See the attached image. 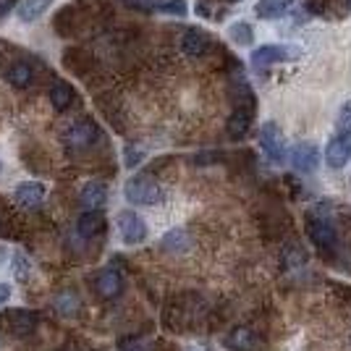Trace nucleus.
I'll list each match as a JSON object with an SVG mask.
<instances>
[{
    "label": "nucleus",
    "mask_w": 351,
    "mask_h": 351,
    "mask_svg": "<svg viewBox=\"0 0 351 351\" xmlns=\"http://www.w3.org/2000/svg\"><path fill=\"white\" fill-rule=\"evenodd\" d=\"M349 8H351V0H349Z\"/></svg>",
    "instance_id": "nucleus-37"
},
{
    "label": "nucleus",
    "mask_w": 351,
    "mask_h": 351,
    "mask_svg": "<svg viewBox=\"0 0 351 351\" xmlns=\"http://www.w3.org/2000/svg\"><path fill=\"white\" fill-rule=\"evenodd\" d=\"M307 263V252H304V247L302 244H286V249H283V267L289 270V267H302V265Z\"/></svg>",
    "instance_id": "nucleus-26"
},
{
    "label": "nucleus",
    "mask_w": 351,
    "mask_h": 351,
    "mask_svg": "<svg viewBox=\"0 0 351 351\" xmlns=\"http://www.w3.org/2000/svg\"><path fill=\"white\" fill-rule=\"evenodd\" d=\"M116 226H118L121 239H123V244H129V247L145 244L147 236H149V228H147L145 218H142L139 213H134V210H121L116 218Z\"/></svg>",
    "instance_id": "nucleus-4"
},
{
    "label": "nucleus",
    "mask_w": 351,
    "mask_h": 351,
    "mask_svg": "<svg viewBox=\"0 0 351 351\" xmlns=\"http://www.w3.org/2000/svg\"><path fill=\"white\" fill-rule=\"evenodd\" d=\"M283 184H286V186L291 189L293 197H302V184H299V181H296L293 176H286V178H283Z\"/></svg>",
    "instance_id": "nucleus-31"
},
{
    "label": "nucleus",
    "mask_w": 351,
    "mask_h": 351,
    "mask_svg": "<svg viewBox=\"0 0 351 351\" xmlns=\"http://www.w3.org/2000/svg\"><path fill=\"white\" fill-rule=\"evenodd\" d=\"M5 260H8V249H5L3 244H0V265L5 263Z\"/></svg>",
    "instance_id": "nucleus-35"
},
{
    "label": "nucleus",
    "mask_w": 351,
    "mask_h": 351,
    "mask_svg": "<svg viewBox=\"0 0 351 351\" xmlns=\"http://www.w3.org/2000/svg\"><path fill=\"white\" fill-rule=\"evenodd\" d=\"M333 291H336L338 296H341V299H349V302H351V289H349V286H341V283H333Z\"/></svg>",
    "instance_id": "nucleus-34"
},
{
    "label": "nucleus",
    "mask_w": 351,
    "mask_h": 351,
    "mask_svg": "<svg viewBox=\"0 0 351 351\" xmlns=\"http://www.w3.org/2000/svg\"><path fill=\"white\" fill-rule=\"evenodd\" d=\"M73 97H76V95H73V87L69 82H56V84L50 87V103H53V108H56L58 113L71 108Z\"/></svg>",
    "instance_id": "nucleus-19"
},
{
    "label": "nucleus",
    "mask_w": 351,
    "mask_h": 351,
    "mask_svg": "<svg viewBox=\"0 0 351 351\" xmlns=\"http://www.w3.org/2000/svg\"><path fill=\"white\" fill-rule=\"evenodd\" d=\"M45 197H47V186L40 184V181H32V178L16 184V189H14V202L21 205L24 210H37V207H43Z\"/></svg>",
    "instance_id": "nucleus-11"
},
{
    "label": "nucleus",
    "mask_w": 351,
    "mask_h": 351,
    "mask_svg": "<svg viewBox=\"0 0 351 351\" xmlns=\"http://www.w3.org/2000/svg\"><path fill=\"white\" fill-rule=\"evenodd\" d=\"M162 247L168 249L171 254H181V252H186L191 247V239L186 231L176 228V231H168V234L162 236Z\"/></svg>",
    "instance_id": "nucleus-22"
},
{
    "label": "nucleus",
    "mask_w": 351,
    "mask_h": 351,
    "mask_svg": "<svg viewBox=\"0 0 351 351\" xmlns=\"http://www.w3.org/2000/svg\"><path fill=\"white\" fill-rule=\"evenodd\" d=\"M11 299V286L8 283H0V307H5Z\"/></svg>",
    "instance_id": "nucleus-33"
},
{
    "label": "nucleus",
    "mask_w": 351,
    "mask_h": 351,
    "mask_svg": "<svg viewBox=\"0 0 351 351\" xmlns=\"http://www.w3.org/2000/svg\"><path fill=\"white\" fill-rule=\"evenodd\" d=\"M63 63H66V69H73L76 73H87L92 69V53H87L84 47H71L66 56H63Z\"/></svg>",
    "instance_id": "nucleus-20"
},
{
    "label": "nucleus",
    "mask_w": 351,
    "mask_h": 351,
    "mask_svg": "<svg viewBox=\"0 0 351 351\" xmlns=\"http://www.w3.org/2000/svg\"><path fill=\"white\" fill-rule=\"evenodd\" d=\"M123 289H126V280H123L121 270H116V267H105V270L97 273V278H95V291L105 302L118 299L123 293Z\"/></svg>",
    "instance_id": "nucleus-10"
},
{
    "label": "nucleus",
    "mask_w": 351,
    "mask_h": 351,
    "mask_svg": "<svg viewBox=\"0 0 351 351\" xmlns=\"http://www.w3.org/2000/svg\"><path fill=\"white\" fill-rule=\"evenodd\" d=\"M296 3H299V0H260V3L254 5V14H257V19L273 21V19H280V16L291 14Z\"/></svg>",
    "instance_id": "nucleus-15"
},
{
    "label": "nucleus",
    "mask_w": 351,
    "mask_h": 351,
    "mask_svg": "<svg viewBox=\"0 0 351 351\" xmlns=\"http://www.w3.org/2000/svg\"><path fill=\"white\" fill-rule=\"evenodd\" d=\"M16 5H19L16 0H0V19H3V16H8L11 11H16Z\"/></svg>",
    "instance_id": "nucleus-32"
},
{
    "label": "nucleus",
    "mask_w": 351,
    "mask_h": 351,
    "mask_svg": "<svg viewBox=\"0 0 351 351\" xmlns=\"http://www.w3.org/2000/svg\"><path fill=\"white\" fill-rule=\"evenodd\" d=\"M181 50L189 56V58H202L213 50V37L205 29H186L181 37Z\"/></svg>",
    "instance_id": "nucleus-12"
},
{
    "label": "nucleus",
    "mask_w": 351,
    "mask_h": 351,
    "mask_svg": "<svg viewBox=\"0 0 351 351\" xmlns=\"http://www.w3.org/2000/svg\"><path fill=\"white\" fill-rule=\"evenodd\" d=\"M0 171H3V165H0Z\"/></svg>",
    "instance_id": "nucleus-38"
},
{
    "label": "nucleus",
    "mask_w": 351,
    "mask_h": 351,
    "mask_svg": "<svg viewBox=\"0 0 351 351\" xmlns=\"http://www.w3.org/2000/svg\"><path fill=\"white\" fill-rule=\"evenodd\" d=\"M123 197H126L132 205L155 207L165 199V191H162V186L155 178L139 173V176H132V178L123 184Z\"/></svg>",
    "instance_id": "nucleus-2"
},
{
    "label": "nucleus",
    "mask_w": 351,
    "mask_h": 351,
    "mask_svg": "<svg viewBox=\"0 0 351 351\" xmlns=\"http://www.w3.org/2000/svg\"><path fill=\"white\" fill-rule=\"evenodd\" d=\"M325 162L333 168V171H341L346 168L351 160V134L349 132H336L330 136V142L325 147Z\"/></svg>",
    "instance_id": "nucleus-8"
},
{
    "label": "nucleus",
    "mask_w": 351,
    "mask_h": 351,
    "mask_svg": "<svg viewBox=\"0 0 351 351\" xmlns=\"http://www.w3.org/2000/svg\"><path fill=\"white\" fill-rule=\"evenodd\" d=\"M289 162L296 173H315L320 165V149L312 142H299L293 149H289Z\"/></svg>",
    "instance_id": "nucleus-9"
},
{
    "label": "nucleus",
    "mask_w": 351,
    "mask_h": 351,
    "mask_svg": "<svg viewBox=\"0 0 351 351\" xmlns=\"http://www.w3.org/2000/svg\"><path fill=\"white\" fill-rule=\"evenodd\" d=\"M76 231L82 239H95L105 231V215L100 210H84L82 218L76 223Z\"/></svg>",
    "instance_id": "nucleus-17"
},
{
    "label": "nucleus",
    "mask_w": 351,
    "mask_h": 351,
    "mask_svg": "<svg viewBox=\"0 0 351 351\" xmlns=\"http://www.w3.org/2000/svg\"><path fill=\"white\" fill-rule=\"evenodd\" d=\"M231 3H239V0H231Z\"/></svg>",
    "instance_id": "nucleus-36"
},
{
    "label": "nucleus",
    "mask_w": 351,
    "mask_h": 351,
    "mask_svg": "<svg viewBox=\"0 0 351 351\" xmlns=\"http://www.w3.org/2000/svg\"><path fill=\"white\" fill-rule=\"evenodd\" d=\"M304 231H307V239L317 247L322 257L330 265H336V260H341V239H338L336 223H333V215L325 210L322 205L307 210L304 215Z\"/></svg>",
    "instance_id": "nucleus-1"
},
{
    "label": "nucleus",
    "mask_w": 351,
    "mask_h": 351,
    "mask_svg": "<svg viewBox=\"0 0 351 351\" xmlns=\"http://www.w3.org/2000/svg\"><path fill=\"white\" fill-rule=\"evenodd\" d=\"M121 351H149V346H147V341H142V338H121Z\"/></svg>",
    "instance_id": "nucleus-29"
},
{
    "label": "nucleus",
    "mask_w": 351,
    "mask_h": 351,
    "mask_svg": "<svg viewBox=\"0 0 351 351\" xmlns=\"http://www.w3.org/2000/svg\"><path fill=\"white\" fill-rule=\"evenodd\" d=\"M152 8H155V11H160V14H168V16H186L189 14V3H186V0H162V3H155Z\"/></svg>",
    "instance_id": "nucleus-27"
},
{
    "label": "nucleus",
    "mask_w": 351,
    "mask_h": 351,
    "mask_svg": "<svg viewBox=\"0 0 351 351\" xmlns=\"http://www.w3.org/2000/svg\"><path fill=\"white\" fill-rule=\"evenodd\" d=\"M79 199H82V207H84V210H100V207L108 202V186H105L103 181H87V184L82 186Z\"/></svg>",
    "instance_id": "nucleus-14"
},
{
    "label": "nucleus",
    "mask_w": 351,
    "mask_h": 351,
    "mask_svg": "<svg viewBox=\"0 0 351 351\" xmlns=\"http://www.w3.org/2000/svg\"><path fill=\"white\" fill-rule=\"evenodd\" d=\"M299 56V47L293 45H260L252 50V66L254 69H267V66H276V63H286Z\"/></svg>",
    "instance_id": "nucleus-6"
},
{
    "label": "nucleus",
    "mask_w": 351,
    "mask_h": 351,
    "mask_svg": "<svg viewBox=\"0 0 351 351\" xmlns=\"http://www.w3.org/2000/svg\"><path fill=\"white\" fill-rule=\"evenodd\" d=\"M5 79H8L11 87L27 89L32 82H34V69H32V63H27V60H16L14 66H8Z\"/></svg>",
    "instance_id": "nucleus-18"
},
{
    "label": "nucleus",
    "mask_w": 351,
    "mask_h": 351,
    "mask_svg": "<svg viewBox=\"0 0 351 351\" xmlns=\"http://www.w3.org/2000/svg\"><path fill=\"white\" fill-rule=\"evenodd\" d=\"M79 307H82V302L73 291H63L56 296V312L60 317H73L79 312Z\"/></svg>",
    "instance_id": "nucleus-25"
},
{
    "label": "nucleus",
    "mask_w": 351,
    "mask_h": 351,
    "mask_svg": "<svg viewBox=\"0 0 351 351\" xmlns=\"http://www.w3.org/2000/svg\"><path fill=\"white\" fill-rule=\"evenodd\" d=\"M100 139V126L89 118H82V121H73L71 126L66 129V145L71 149H87L95 142Z\"/></svg>",
    "instance_id": "nucleus-7"
},
{
    "label": "nucleus",
    "mask_w": 351,
    "mask_h": 351,
    "mask_svg": "<svg viewBox=\"0 0 351 351\" xmlns=\"http://www.w3.org/2000/svg\"><path fill=\"white\" fill-rule=\"evenodd\" d=\"M257 136H260V147H263V152L267 155V160L276 162V165L289 160V149H286V142H283V134H280L278 123L265 121Z\"/></svg>",
    "instance_id": "nucleus-5"
},
{
    "label": "nucleus",
    "mask_w": 351,
    "mask_h": 351,
    "mask_svg": "<svg viewBox=\"0 0 351 351\" xmlns=\"http://www.w3.org/2000/svg\"><path fill=\"white\" fill-rule=\"evenodd\" d=\"M139 162H142V149L126 147V168H134V165H139Z\"/></svg>",
    "instance_id": "nucleus-30"
},
{
    "label": "nucleus",
    "mask_w": 351,
    "mask_h": 351,
    "mask_svg": "<svg viewBox=\"0 0 351 351\" xmlns=\"http://www.w3.org/2000/svg\"><path fill=\"white\" fill-rule=\"evenodd\" d=\"M228 37H231V43L239 45V47H249V45L254 43V29H252L249 21H234V24L228 27Z\"/></svg>",
    "instance_id": "nucleus-23"
},
{
    "label": "nucleus",
    "mask_w": 351,
    "mask_h": 351,
    "mask_svg": "<svg viewBox=\"0 0 351 351\" xmlns=\"http://www.w3.org/2000/svg\"><path fill=\"white\" fill-rule=\"evenodd\" d=\"M223 343H226V349L231 351H257L263 346V338L257 336L252 328L241 325V328H234L228 336L223 338Z\"/></svg>",
    "instance_id": "nucleus-13"
},
{
    "label": "nucleus",
    "mask_w": 351,
    "mask_h": 351,
    "mask_svg": "<svg viewBox=\"0 0 351 351\" xmlns=\"http://www.w3.org/2000/svg\"><path fill=\"white\" fill-rule=\"evenodd\" d=\"M252 121H254V116H249L244 110H234L231 118H228V123H226V132H228V136H234V139H241V136L249 134Z\"/></svg>",
    "instance_id": "nucleus-21"
},
{
    "label": "nucleus",
    "mask_w": 351,
    "mask_h": 351,
    "mask_svg": "<svg viewBox=\"0 0 351 351\" xmlns=\"http://www.w3.org/2000/svg\"><path fill=\"white\" fill-rule=\"evenodd\" d=\"M336 132H349L351 134V100L343 103L341 113H338V129Z\"/></svg>",
    "instance_id": "nucleus-28"
},
{
    "label": "nucleus",
    "mask_w": 351,
    "mask_h": 351,
    "mask_svg": "<svg viewBox=\"0 0 351 351\" xmlns=\"http://www.w3.org/2000/svg\"><path fill=\"white\" fill-rule=\"evenodd\" d=\"M11 276H14V280H19V283H27V280H29L32 263L24 252H14V254H11Z\"/></svg>",
    "instance_id": "nucleus-24"
},
{
    "label": "nucleus",
    "mask_w": 351,
    "mask_h": 351,
    "mask_svg": "<svg viewBox=\"0 0 351 351\" xmlns=\"http://www.w3.org/2000/svg\"><path fill=\"white\" fill-rule=\"evenodd\" d=\"M53 3H56V0H21V3L16 5V16H19L21 24H34L37 19H43V16L50 11Z\"/></svg>",
    "instance_id": "nucleus-16"
},
{
    "label": "nucleus",
    "mask_w": 351,
    "mask_h": 351,
    "mask_svg": "<svg viewBox=\"0 0 351 351\" xmlns=\"http://www.w3.org/2000/svg\"><path fill=\"white\" fill-rule=\"evenodd\" d=\"M40 325V315L34 309H8L0 315V328L16 338H27Z\"/></svg>",
    "instance_id": "nucleus-3"
}]
</instances>
